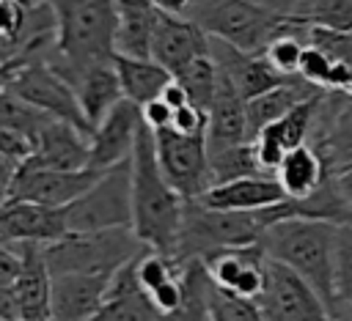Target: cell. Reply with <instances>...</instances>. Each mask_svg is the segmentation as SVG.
<instances>
[{"instance_id": "6da1fadb", "label": "cell", "mask_w": 352, "mask_h": 321, "mask_svg": "<svg viewBox=\"0 0 352 321\" xmlns=\"http://www.w3.org/2000/svg\"><path fill=\"white\" fill-rule=\"evenodd\" d=\"M182 217L184 198L165 178L157 159L154 129L143 121L132 151V230L148 250L170 255Z\"/></svg>"}, {"instance_id": "7a4b0ae2", "label": "cell", "mask_w": 352, "mask_h": 321, "mask_svg": "<svg viewBox=\"0 0 352 321\" xmlns=\"http://www.w3.org/2000/svg\"><path fill=\"white\" fill-rule=\"evenodd\" d=\"M336 239L338 225L327 219L289 217L272 222L258 236V244L270 258L294 269L330 307L333 318H341V302L336 291Z\"/></svg>"}, {"instance_id": "3957f363", "label": "cell", "mask_w": 352, "mask_h": 321, "mask_svg": "<svg viewBox=\"0 0 352 321\" xmlns=\"http://www.w3.org/2000/svg\"><path fill=\"white\" fill-rule=\"evenodd\" d=\"M55 11L58 36L47 63L69 82L94 63L110 60L116 47V0H47Z\"/></svg>"}, {"instance_id": "277c9868", "label": "cell", "mask_w": 352, "mask_h": 321, "mask_svg": "<svg viewBox=\"0 0 352 321\" xmlns=\"http://www.w3.org/2000/svg\"><path fill=\"white\" fill-rule=\"evenodd\" d=\"M264 233L258 209L253 211H226L209 209L195 198H184V217L173 244V258H206L214 250L253 244Z\"/></svg>"}, {"instance_id": "5b68a950", "label": "cell", "mask_w": 352, "mask_h": 321, "mask_svg": "<svg viewBox=\"0 0 352 321\" xmlns=\"http://www.w3.org/2000/svg\"><path fill=\"white\" fill-rule=\"evenodd\" d=\"M184 16H190L206 36L228 41L245 52H264L270 38L292 22L253 0H190Z\"/></svg>"}, {"instance_id": "8992f818", "label": "cell", "mask_w": 352, "mask_h": 321, "mask_svg": "<svg viewBox=\"0 0 352 321\" xmlns=\"http://www.w3.org/2000/svg\"><path fill=\"white\" fill-rule=\"evenodd\" d=\"M146 250L132 228L69 230L58 241L44 244L50 274L58 272H116L124 261Z\"/></svg>"}, {"instance_id": "52a82bcc", "label": "cell", "mask_w": 352, "mask_h": 321, "mask_svg": "<svg viewBox=\"0 0 352 321\" xmlns=\"http://www.w3.org/2000/svg\"><path fill=\"white\" fill-rule=\"evenodd\" d=\"M69 230L132 228V156L102 170V176L66 206Z\"/></svg>"}, {"instance_id": "ba28073f", "label": "cell", "mask_w": 352, "mask_h": 321, "mask_svg": "<svg viewBox=\"0 0 352 321\" xmlns=\"http://www.w3.org/2000/svg\"><path fill=\"white\" fill-rule=\"evenodd\" d=\"M11 60V77H8V91L33 104L36 110L74 123L80 132L91 137V123L82 115V107L77 102V91L69 80H63L44 58H22V55H8Z\"/></svg>"}, {"instance_id": "9c48e42d", "label": "cell", "mask_w": 352, "mask_h": 321, "mask_svg": "<svg viewBox=\"0 0 352 321\" xmlns=\"http://www.w3.org/2000/svg\"><path fill=\"white\" fill-rule=\"evenodd\" d=\"M264 321H336L324 299L286 263L267 255L264 288L256 296Z\"/></svg>"}, {"instance_id": "30bf717a", "label": "cell", "mask_w": 352, "mask_h": 321, "mask_svg": "<svg viewBox=\"0 0 352 321\" xmlns=\"http://www.w3.org/2000/svg\"><path fill=\"white\" fill-rule=\"evenodd\" d=\"M154 145L165 178L182 198H198L212 187L206 134H182L165 126L154 129Z\"/></svg>"}, {"instance_id": "8fae6325", "label": "cell", "mask_w": 352, "mask_h": 321, "mask_svg": "<svg viewBox=\"0 0 352 321\" xmlns=\"http://www.w3.org/2000/svg\"><path fill=\"white\" fill-rule=\"evenodd\" d=\"M99 176H102V170H94V167L52 170V167L16 165V173H14L11 189H8V200H30V203H41V206L66 209Z\"/></svg>"}, {"instance_id": "7c38bea8", "label": "cell", "mask_w": 352, "mask_h": 321, "mask_svg": "<svg viewBox=\"0 0 352 321\" xmlns=\"http://www.w3.org/2000/svg\"><path fill=\"white\" fill-rule=\"evenodd\" d=\"M143 126V110L132 99H121L107 110V115L91 132V159L88 167L107 170L132 156L138 132Z\"/></svg>"}, {"instance_id": "4fadbf2b", "label": "cell", "mask_w": 352, "mask_h": 321, "mask_svg": "<svg viewBox=\"0 0 352 321\" xmlns=\"http://www.w3.org/2000/svg\"><path fill=\"white\" fill-rule=\"evenodd\" d=\"M91 137L74 123L60 118H47L33 134V151L19 165L25 167H52V170H80L88 167Z\"/></svg>"}, {"instance_id": "5bb4252c", "label": "cell", "mask_w": 352, "mask_h": 321, "mask_svg": "<svg viewBox=\"0 0 352 321\" xmlns=\"http://www.w3.org/2000/svg\"><path fill=\"white\" fill-rule=\"evenodd\" d=\"M204 261L214 285L250 299L261 294L267 277V250L258 241L214 250Z\"/></svg>"}, {"instance_id": "9a60e30c", "label": "cell", "mask_w": 352, "mask_h": 321, "mask_svg": "<svg viewBox=\"0 0 352 321\" xmlns=\"http://www.w3.org/2000/svg\"><path fill=\"white\" fill-rule=\"evenodd\" d=\"M69 233L66 209L30 200H6L0 206V244H50Z\"/></svg>"}, {"instance_id": "2e32d148", "label": "cell", "mask_w": 352, "mask_h": 321, "mask_svg": "<svg viewBox=\"0 0 352 321\" xmlns=\"http://www.w3.org/2000/svg\"><path fill=\"white\" fill-rule=\"evenodd\" d=\"M113 272H58L52 274L50 310L55 321H88L104 302Z\"/></svg>"}, {"instance_id": "e0dca14e", "label": "cell", "mask_w": 352, "mask_h": 321, "mask_svg": "<svg viewBox=\"0 0 352 321\" xmlns=\"http://www.w3.org/2000/svg\"><path fill=\"white\" fill-rule=\"evenodd\" d=\"M209 52V36L184 14H157L154 38H151V58L165 66L170 74L182 71L190 60Z\"/></svg>"}, {"instance_id": "ac0fdd59", "label": "cell", "mask_w": 352, "mask_h": 321, "mask_svg": "<svg viewBox=\"0 0 352 321\" xmlns=\"http://www.w3.org/2000/svg\"><path fill=\"white\" fill-rule=\"evenodd\" d=\"M209 52H212L214 63L231 77V82L236 85V91L242 93L245 102L289 80L286 74L275 71L261 52H245V49H239L228 41L212 38V36H209Z\"/></svg>"}, {"instance_id": "d6986e66", "label": "cell", "mask_w": 352, "mask_h": 321, "mask_svg": "<svg viewBox=\"0 0 352 321\" xmlns=\"http://www.w3.org/2000/svg\"><path fill=\"white\" fill-rule=\"evenodd\" d=\"M206 115H209V123H206V145H209V151L250 140L245 99L236 91V85L231 82V77L220 66H217V88H214V96H212V104H209Z\"/></svg>"}, {"instance_id": "ffe728a7", "label": "cell", "mask_w": 352, "mask_h": 321, "mask_svg": "<svg viewBox=\"0 0 352 321\" xmlns=\"http://www.w3.org/2000/svg\"><path fill=\"white\" fill-rule=\"evenodd\" d=\"M286 192L275 173H253L242 178H231L223 184H212L206 192H201L195 200H201L209 209H226V211H253L272 206L283 200Z\"/></svg>"}, {"instance_id": "44dd1931", "label": "cell", "mask_w": 352, "mask_h": 321, "mask_svg": "<svg viewBox=\"0 0 352 321\" xmlns=\"http://www.w3.org/2000/svg\"><path fill=\"white\" fill-rule=\"evenodd\" d=\"M22 272L16 277V305L22 321H47L52 318L50 294H52V274L44 258V244L22 241Z\"/></svg>"}, {"instance_id": "7402d4cb", "label": "cell", "mask_w": 352, "mask_h": 321, "mask_svg": "<svg viewBox=\"0 0 352 321\" xmlns=\"http://www.w3.org/2000/svg\"><path fill=\"white\" fill-rule=\"evenodd\" d=\"M72 85H74V91H77V102H80L82 115H85V121L91 123V129L107 115V110H110L113 104H118V102L124 99L121 80H118V71H116V66H113V58L88 66L85 71L77 74V80H74Z\"/></svg>"}, {"instance_id": "603a6c76", "label": "cell", "mask_w": 352, "mask_h": 321, "mask_svg": "<svg viewBox=\"0 0 352 321\" xmlns=\"http://www.w3.org/2000/svg\"><path fill=\"white\" fill-rule=\"evenodd\" d=\"M324 88L319 85H311L308 80L302 77H289L286 82L253 96L245 102V110H248V134L250 140L256 137L258 129H264L267 123H272L275 118H280L283 112H289L294 104H300L302 99H311L316 93H322Z\"/></svg>"}, {"instance_id": "cb8c5ba5", "label": "cell", "mask_w": 352, "mask_h": 321, "mask_svg": "<svg viewBox=\"0 0 352 321\" xmlns=\"http://www.w3.org/2000/svg\"><path fill=\"white\" fill-rule=\"evenodd\" d=\"M113 66L118 71L124 96L140 107L146 102L157 99L162 93V88L173 80V74L165 66H160L154 58H129V55L113 52Z\"/></svg>"}, {"instance_id": "d4e9b609", "label": "cell", "mask_w": 352, "mask_h": 321, "mask_svg": "<svg viewBox=\"0 0 352 321\" xmlns=\"http://www.w3.org/2000/svg\"><path fill=\"white\" fill-rule=\"evenodd\" d=\"M327 176H330V170L311 143L289 148L275 170V178L280 181V187L289 198H302V195L314 192Z\"/></svg>"}, {"instance_id": "484cf974", "label": "cell", "mask_w": 352, "mask_h": 321, "mask_svg": "<svg viewBox=\"0 0 352 321\" xmlns=\"http://www.w3.org/2000/svg\"><path fill=\"white\" fill-rule=\"evenodd\" d=\"M182 299L179 305L160 316V321H209V288L212 277L204 258H184L182 261Z\"/></svg>"}, {"instance_id": "4316f807", "label": "cell", "mask_w": 352, "mask_h": 321, "mask_svg": "<svg viewBox=\"0 0 352 321\" xmlns=\"http://www.w3.org/2000/svg\"><path fill=\"white\" fill-rule=\"evenodd\" d=\"M88 321H160V310L140 283H110L102 307Z\"/></svg>"}, {"instance_id": "83f0119b", "label": "cell", "mask_w": 352, "mask_h": 321, "mask_svg": "<svg viewBox=\"0 0 352 321\" xmlns=\"http://www.w3.org/2000/svg\"><path fill=\"white\" fill-rule=\"evenodd\" d=\"M157 14H160L157 5L140 8V11H118V25H116V38H113L116 52L129 55V58H151Z\"/></svg>"}, {"instance_id": "f1b7e54d", "label": "cell", "mask_w": 352, "mask_h": 321, "mask_svg": "<svg viewBox=\"0 0 352 321\" xmlns=\"http://www.w3.org/2000/svg\"><path fill=\"white\" fill-rule=\"evenodd\" d=\"M324 93V91H322ZM322 93L311 96V99H302L300 104H294L289 112H283L280 118H275L272 123H267L264 129L258 132H267L272 134L286 151L294 148V145H302L308 143V134H311V126H314V115H316V107L322 102ZM256 132V134H258Z\"/></svg>"}, {"instance_id": "f546056e", "label": "cell", "mask_w": 352, "mask_h": 321, "mask_svg": "<svg viewBox=\"0 0 352 321\" xmlns=\"http://www.w3.org/2000/svg\"><path fill=\"white\" fill-rule=\"evenodd\" d=\"M209 173H212V184H223L231 178H242V176H253V173H267L261 170L253 143H236V145H226L217 151H209Z\"/></svg>"}, {"instance_id": "4dcf8cb0", "label": "cell", "mask_w": 352, "mask_h": 321, "mask_svg": "<svg viewBox=\"0 0 352 321\" xmlns=\"http://www.w3.org/2000/svg\"><path fill=\"white\" fill-rule=\"evenodd\" d=\"M173 80L187 91V99L195 107L209 110L212 96H214V88H217V63H214L212 52L198 55L195 60H190L182 71L173 74Z\"/></svg>"}, {"instance_id": "1f68e13d", "label": "cell", "mask_w": 352, "mask_h": 321, "mask_svg": "<svg viewBox=\"0 0 352 321\" xmlns=\"http://www.w3.org/2000/svg\"><path fill=\"white\" fill-rule=\"evenodd\" d=\"M292 19L352 33V0H297Z\"/></svg>"}, {"instance_id": "d6a6232c", "label": "cell", "mask_w": 352, "mask_h": 321, "mask_svg": "<svg viewBox=\"0 0 352 321\" xmlns=\"http://www.w3.org/2000/svg\"><path fill=\"white\" fill-rule=\"evenodd\" d=\"M209 321H264L261 307L250 296H239L212 283L209 288Z\"/></svg>"}, {"instance_id": "836d02e7", "label": "cell", "mask_w": 352, "mask_h": 321, "mask_svg": "<svg viewBox=\"0 0 352 321\" xmlns=\"http://www.w3.org/2000/svg\"><path fill=\"white\" fill-rule=\"evenodd\" d=\"M28 22V3L22 0H0V60L14 55L22 41Z\"/></svg>"}, {"instance_id": "e575fe53", "label": "cell", "mask_w": 352, "mask_h": 321, "mask_svg": "<svg viewBox=\"0 0 352 321\" xmlns=\"http://www.w3.org/2000/svg\"><path fill=\"white\" fill-rule=\"evenodd\" d=\"M336 291L341 307L352 310V222L338 225L336 239Z\"/></svg>"}, {"instance_id": "d590c367", "label": "cell", "mask_w": 352, "mask_h": 321, "mask_svg": "<svg viewBox=\"0 0 352 321\" xmlns=\"http://www.w3.org/2000/svg\"><path fill=\"white\" fill-rule=\"evenodd\" d=\"M330 69H333V58H330L324 49H319V47H314V44H305L297 74H300L302 80H308L311 85H319V88L327 91Z\"/></svg>"}, {"instance_id": "8d00e7d4", "label": "cell", "mask_w": 352, "mask_h": 321, "mask_svg": "<svg viewBox=\"0 0 352 321\" xmlns=\"http://www.w3.org/2000/svg\"><path fill=\"white\" fill-rule=\"evenodd\" d=\"M206 123H209L206 110L195 107L192 102L173 110V115H170V129L182 132V134H206Z\"/></svg>"}, {"instance_id": "74e56055", "label": "cell", "mask_w": 352, "mask_h": 321, "mask_svg": "<svg viewBox=\"0 0 352 321\" xmlns=\"http://www.w3.org/2000/svg\"><path fill=\"white\" fill-rule=\"evenodd\" d=\"M33 151V137L19 132V129H11V126H0V154L14 159L16 165L22 159H28Z\"/></svg>"}, {"instance_id": "f35d334b", "label": "cell", "mask_w": 352, "mask_h": 321, "mask_svg": "<svg viewBox=\"0 0 352 321\" xmlns=\"http://www.w3.org/2000/svg\"><path fill=\"white\" fill-rule=\"evenodd\" d=\"M22 272V247L19 244H0V291L14 288Z\"/></svg>"}, {"instance_id": "ab89813d", "label": "cell", "mask_w": 352, "mask_h": 321, "mask_svg": "<svg viewBox=\"0 0 352 321\" xmlns=\"http://www.w3.org/2000/svg\"><path fill=\"white\" fill-rule=\"evenodd\" d=\"M179 272H182V269H179ZM148 296H151L154 307L160 310V316L170 313V310H173V307L179 305V299H182V277L176 274V277L165 280L162 285H157L154 291H148Z\"/></svg>"}, {"instance_id": "60d3db41", "label": "cell", "mask_w": 352, "mask_h": 321, "mask_svg": "<svg viewBox=\"0 0 352 321\" xmlns=\"http://www.w3.org/2000/svg\"><path fill=\"white\" fill-rule=\"evenodd\" d=\"M143 121L151 126V129H165V126H170V115H173V110L157 96V99H151V102H146L143 107Z\"/></svg>"}, {"instance_id": "b9f144b4", "label": "cell", "mask_w": 352, "mask_h": 321, "mask_svg": "<svg viewBox=\"0 0 352 321\" xmlns=\"http://www.w3.org/2000/svg\"><path fill=\"white\" fill-rule=\"evenodd\" d=\"M160 99H162V102H165L170 110H179V107H184V104L190 102V99H187V91H184V88H182L176 80H170V82L162 88Z\"/></svg>"}, {"instance_id": "7bdbcfd3", "label": "cell", "mask_w": 352, "mask_h": 321, "mask_svg": "<svg viewBox=\"0 0 352 321\" xmlns=\"http://www.w3.org/2000/svg\"><path fill=\"white\" fill-rule=\"evenodd\" d=\"M14 173H16V162L0 154V206L8 200V189H11V181H14Z\"/></svg>"}, {"instance_id": "ee69618b", "label": "cell", "mask_w": 352, "mask_h": 321, "mask_svg": "<svg viewBox=\"0 0 352 321\" xmlns=\"http://www.w3.org/2000/svg\"><path fill=\"white\" fill-rule=\"evenodd\" d=\"M253 3L267 8V11H272V14H278V16H286V19H292V14L297 8V0H253Z\"/></svg>"}, {"instance_id": "f6af8a7d", "label": "cell", "mask_w": 352, "mask_h": 321, "mask_svg": "<svg viewBox=\"0 0 352 321\" xmlns=\"http://www.w3.org/2000/svg\"><path fill=\"white\" fill-rule=\"evenodd\" d=\"M154 5L160 11H168V14H184L187 5H190V0H154Z\"/></svg>"}, {"instance_id": "bcb514c9", "label": "cell", "mask_w": 352, "mask_h": 321, "mask_svg": "<svg viewBox=\"0 0 352 321\" xmlns=\"http://www.w3.org/2000/svg\"><path fill=\"white\" fill-rule=\"evenodd\" d=\"M336 181H338V187H341L344 198H346V200L352 203V167H346V170L336 173Z\"/></svg>"}, {"instance_id": "7dc6e473", "label": "cell", "mask_w": 352, "mask_h": 321, "mask_svg": "<svg viewBox=\"0 0 352 321\" xmlns=\"http://www.w3.org/2000/svg\"><path fill=\"white\" fill-rule=\"evenodd\" d=\"M154 0H116L118 11H140V8H151Z\"/></svg>"}, {"instance_id": "c3c4849f", "label": "cell", "mask_w": 352, "mask_h": 321, "mask_svg": "<svg viewBox=\"0 0 352 321\" xmlns=\"http://www.w3.org/2000/svg\"><path fill=\"white\" fill-rule=\"evenodd\" d=\"M11 60L6 58V60H0V91H6V85H8V77H11Z\"/></svg>"}, {"instance_id": "681fc988", "label": "cell", "mask_w": 352, "mask_h": 321, "mask_svg": "<svg viewBox=\"0 0 352 321\" xmlns=\"http://www.w3.org/2000/svg\"><path fill=\"white\" fill-rule=\"evenodd\" d=\"M338 321H341V318H338ZM344 321H352V313H349V316H346V318H344Z\"/></svg>"}, {"instance_id": "f907efd6", "label": "cell", "mask_w": 352, "mask_h": 321, "mask_svg": "<svg viewBox=\"0 0 352 321\" xmlns=\"http://www.w3.org/2000/svg\"><path fill=\"white\" fill-rule=\"evenodd\" d=\"M0 321H8V318H6V316H3V313H0Z\"/></svg>"}, {"instance_id": "816d5d0a", "label": "cell", "mask_w": 352, "mask_h": 321, "mask_svg": "<svg viewBox=\"0 0 352 321\" xmlns=\"http://www.w3.org/2000/svg\"><path fill=\"white\" fill-rule=\"evenodd\" d=\"M14 321H22V318H14Z\"/></svg>"}, {"instance_id": "f5cc1de1", "label": "cell", "mask_w": 352, "mask_h": 321, "mask_svg": "<svg viewBox=\"0 0 352 321\" xmlns=\"http://www.w3.org/2000/svg\"><path fill=\"white\" fill-rule=\"evenodd\" d=\"M47 321H55V318H47Z\"/></svg>"}]
</instances>
